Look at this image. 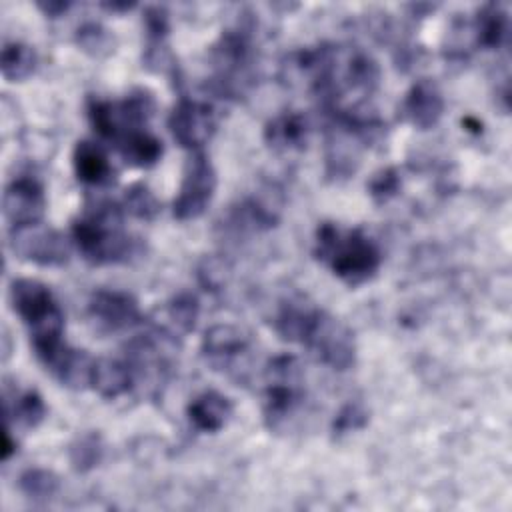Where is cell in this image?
<instances>
[{"label": "cell", "mask_w": 512, "mask_h": 512, "mask_svg": "<svg viewBox=\"0 0 512 512\" xmlns=\"http://www.w3.org/2000/svg\"><path fill=\"white\" fill-rule=\"evenodd\" d=\"M2 206L10 228L38 224L46 210L44 188L32 176H18L4 188Z\"/></svg>", "instance_id": "cell-13"}, {"label": "cell", "mask_w": 512, "mask_h": 512, "mask_svg": "<svg viewBox=\"0 0 512 512\" xmlns=\"http://www.w3.org/2000/svg\"><path fill=\"white\" fill-rule=\"evenodd\" d=\"M280 202L274 194L256 192L230 206L224 224L232 234H258L274 228L280 220Z\"/></svg>", "instance_id": "cell-14"}, {"label": "cell", "mask_w": 512, "mask_h": 512, "mask_svg": "<svg viewBox=\"0 0 512 512\" xmlns=\"http://www.w3.org/2000/svg\"><path fill=\"white\" fill-rule=\"evenodd\" d=\"M88 316L104 332H122L142 322L138 300L122 290H96L88 300Z\"/></svg>", "instance_id": "cell-11"}, {"label": "cell", "mask_w": 512, "mask_h": 512, "mask_svg": "<svg viewBox=\"0 0 512 512\" xmlns=\"http://www.w3.org/2000/svg\"><path fill=\"white\" fill-rule=\"evenodd\" d=\"M164 314H166V324H162L164 330H168L174 336L188 334L196 326V320L200 314V302L194 294L180 292L166 304Z\"/></svg>", "instance_id": "cell-25"}, {"label": "cell", "mask_w": 512, "mask_h": 512, "mask_svg": "<svg viewBox=\"0 0 512 512\" xmlns=\"http://www.w3.org/2000/svg\"><path fill=\"white\" fill-rule=\"evenodd\" d=\"M218 186L216 170L204 152H194L186 162L178 194L172 204V214L180 222L200 218L210 206Z\"/></svg>", "instance_id": "cell-8"}, {"label": "cell", "mask_w": 512, "mask_h": 512, "mask_svg": "<svg viewBox=\"0 0 512 512\" xmlns=\"http://www.w3.org/2000/svg\"><path fill=\"white\" fill-rule=\"evenodd\" d=\"M136 384L134 372L130 364L118 358H98L94 360L92 372H90V386L98 396L106 400H116L132 390Z\"/></svg>", "instance_id": "cell-19"}, {"label": "cell", "mask_w": 512, "mask_h": 512, "mask_svg": "<svg viewBox=\"0 0 512 512\" xmlns=\"http://www.w3.org/2000/svg\"><path fill=\"white\" fill-rule=\"evenodd\" d=\"M122 208L126 214L140 220H152L160 212V204L156 196L142 182H136L130 188H126L122 198Z\"/></svg>", "instance_id": "cell-31"}, {"label": "cell", "mask_w": 512, "mask_h": 512, "mask_svg": "<svg viewBox=\"0 0 512 512\" xmlns=\"http://www.w3.org/2000/svg\"><path fill=\"white\" fill-rule=\"evenodd\" d=\"M36 52L24 42H6L2 48V76L8 82H22L36 70Z\"/></svg>", "instance_id": "cell-26"}, {"label": "cell", "mask_w": 512, "mask_h": 512, "mask_svg": "<svg viewBox=\"0 0 512 512\" xmlns=\"http://www.w3.org/2000/svg\"><path fill=\"white\" fill-rule=\"evenodd\" d=\"M12 430L10 428H6V432H4V444H2V460H8L14 452H16V442L12 440V434H10Z\"/></svg>", "instance_id": "cell-34"}, {"label": "cell", "mask_w": 512, "mask_h": 512, "mask_svg": "<svg viewBox=\"0 0 512 512\" xmlns=\"http://www.w3.org/2000/svg\"><path fill=\"white\" fill-rule=\"evenodd\" d=\"M94 366V358L86 354L84 350L72 348L64 344L60 350H56L46 362L44 368L66 388L80 390L84 386H90V372Z\"/></svg>", "instance_id": "cell-18"}, {"label": "cell", "mask_w": 512, "mask_h": 512, "mask_svg": "<svg viewBox=\"0 0 512 512\" xmlns=\"http://www.w3.org/2000/svg\"><path fill=\"white\" fill-rule=\"evenodd\" d=\"M104 458V440L98 432H86L78 436L68 448L70 466L76 472L94 470Z\"/></svg>", "instance_id": "cell-27"}, {"label": "cell", "mask_w": 512, "mask_h": 512, "mask_svg": "<svg viewBox=\"0 0 512 512\" xmlns=\"http://www.w3.org/2000/svg\"><path fill=\"white\" fill-rule=\"evenodd\" d=\"M104 10H108V12H128V10H132L136 4L134 2H102L100 4Z\"/></svg>", "instance_id": "cell-35"}, {"label": "cell", "mask_w": 512, "mask_h": 512, "mask_svg": "<svg viewBox=\"0 0 512 512\" xmlns=\"http://www.w3.org/2000/svg\"><path fill=\"white\" fill-rule=\"evenodd\" d=\"M368 420H370V412H368L366 404L362 400H348L334 414L332 424H330V432H332V436L340 438V436L362 430L368 424Z\"/></svg>", "instance_id": "cell-30"}, {"label": "cell", "mask_w": 512, "mask_h": 512, "mask_svg": "<svg viewBox=\"0 0 512 512\" xmlns=\"http://www.w3.org/2000/svg\"><path fill=\"white\" fill-rule=\"evenodd\" d=\"M200 348L204 358L216 370L240 374L250 352V342L240 328L232 324H214L204 332Z\"/></svg>", "instance_id": "cell-12"}, {"label": "cell", "mask_w": 512, "mask_h": 512, "mask_svg": "<svg viewBox=\"0 0 512 512\" xmlns=\"http://www.w3.org/2000/svg\"><path fill=\"white\" fill-rule=\"evenodd\" d=\"M154 110V96L140 88L132 90L122 100H90L88 120L94 132L114 146L130 132L146 128Z\"/></svg>", "instance_id": "cell-6"}, {"label": "cell", "mask_w": 512, "mask_h": 512, "mask_svg": "<svg viewBox=\"0 0 512 512\" xmlns=\"http://www.w3.org/2000/svg\"><path fill=\"white\" fill-rule=\"evenodd\" d=\"M400 112L408 124L418 130H430L438 124L444 112V98L436 84L430 80H418L406 92Z\"/></svg>", "instance_id": "cell-15"}, {"label": "cell", "mask_w": 512, "mask_h": 512, "mask_svg": "<svg viewBox=\"0 0 512 512\" xmlns=\"http://www.w3.org/2000/svg\"><path fill=\"white\" fill-rule=\"evenodd\" d=\"M114 148L118 150V154L122 156V160L126 164L136 166V168L154 166L162 158V152H164L162 140L158 136H154L148 128L130 132L120 142H116Z\"/></svg>", "instance_id": "cell-22"}, {"label": "cell", "mask_w": 512, "mask_h": 512, "mask_svg": "<svg viewBox=\"0 0 512 512\" xmlns=\"http://www.w3.org/2000/svg\"><path fill=\"white\" fill-rule=\"evenodd\" d=\"M400 186H402V178H400L398 168L388 166V168L378 170V172L370 178V182H368V194H370V198H372L376 204H386V202H390L394 196H398Z\"/></svg>", "instance_id": "cell-32"}, {"label": "cell", "mask_w": 512, "mask_h": 512, "mask_svg": "<svg viewBox=\"0 0 512 512\" xmlns=\"http://www.w3.org/2000/svg\"><path fill=\"white\" fill-rule=\"evenodd\" d=\"M172 138L186 150H200L216 130L214 110L200 100L180 98L168 116Z\"/></svg>", "instance_id": "cell-10"}, {"label": "cell", "mask_w": 512, "mask_h": 512, "mask_svg": "<svg viewBox=\"0 0 512 512\" xmlns=\"http://www.w3.org/2000/svg\"><path fill=\"white\" fill-rule=\"evenodd\" d=\"M276 334L292 344H302L324 366L344 372L356 362L352 330L304 298L284 300L274 316Z\"/></svg>", "instance_id": "cell-1"}, {"label": "cell", "mask_w": 512, "mask_h": 512, "mask_svg": "<svg viewBox=\"0 0 512 512\" xmlns=\"http://www.w3.org/2000/svg\"><path fill=\"white\" fill-rule=\"evenodd\" d=\"M472 40L478 48L498 50L508 42L510 20L508 10L502 4H484L478 8L474 20L470 22Z\"/></svg>", "instance_id": "cell-20"}, {"label": "cell", "mask_w": 512, "mask_h": 512, "mask_svg": "<svg viewBox=\"0 0 512 512\" xmlns=\"http://www.w3.org/2000/svg\"><path fill=\"white\" fill-rule=\"evenodd\" d=\"M210 64L214 70L212 82L220 94L236 96L250 80L254 46L250 30L244 26L224 30L210 48Z\"/></svg>", "instance_id": "cell-7"}, {"label": "cell", "mask_w": 512, "mask_h": 512, "mask_svg": "<svg viewBox=\"0 0 512 512\" xmlns=\"http://www.w3.org/2000/svg\"><path fill=\"white\" fill-rule=\"evenodd\" d=\"M74 42L82 52H86L94 58L108 56L114 50L112 32L98 22H86V24L78 26V30L74 34Z\"/></svg>", "instance_id": "cell-29"}, {"label": "cell", "mask_w": 512, "mask_h": 512, "mask_svg": "<svg viewBox=\"0 0 512 512\" xmlns=\"http://www.w3.org/2000/svg\"><path fill=\"white\" fill-rule=\"evenodd\" d=\"M308 120L304 114L288 110L274 116L264 128V140L274 152L302 150L308 142Z\"/></svg>", "instance_id": "cell-21"}, {"label": "cell", "mask_w": 512, "mask_h": 512, "mask_svg": "<svg viewBox=\"0 0 512 512\" xmlns=\"http://www.w3.org/2000/svg\"><path fill=\"white\" fill-rule=\"evenodd\" d=\"M312 254L348 286L372 280L382 264V250L374 238L362 228H342L334 222L318 224Z\"/></svg>", "instance_id": "cell-2"}, {"label": "cell", "mask_w": 512, "mask_h": 512, "mask_svg": "<svg viewBox=\"0 0 512 512\" xmlns=\"http://www.w3.org/2000/svg\"><path fill=\"white\" fill-rule=\"evenodd\" d=\"M10 304L28 328L34 354L44 362L64 344V312L50 288L32 278H16L10 284Z\"/></svg>", "instance_id": "cell-4"}, {"label": "cell", "mask_w": 512, "mask_h": 512, "mask_svg": "<svg viewBox=\"0 0 512 512\" xmlns=\"http://www.w3.org/2000/svg\"><path fill=\"white\" fill-rule=\"evenodd\" d=\"M74 174L80 182L88 186H110L116 180V170L106 154V150L92 140L76 142L72 150Z\"/></svg>", "instance_id": "cell-16"}, {"label": "cell", "mask_w": 512, "mask_h": 512, "mask_svg": "<svg viewBox=\"0 0 512 512\" xmlns=\"http://www.w3.org/2000/svg\"><path fill=\"white\" fill-rule=\"evenodd\" d=\"M10 248L20 260L44 268L62 266L70 258L66 236L42 222L10 228Z\"/></svg>", "instance_id": "cell-9"}, {"label": "cell", "mask_w": 512, "mask_h": 512, "mask_svg": "<svg viewBox=\"0 0 512 512\" xmlns=\"http://www.w3.org/2000/svg\"><path fill=\"white\" fill-rule=\"evenodd\" d=\"M144 30H146V64H162L164 62V50H166V38L170 32V18L164 6H146L144 8Z\"/></svg>", "instance_id": "cell-23"}, {"label": "cell", "mask_w": 512, "mask_h": 512, "mask_svg": "<svg viewBox=\"0 0 512 512\" xmlns=\"http://www.w3.org/2000/svg\"><path fill=\"white\" fill-rule=\"evenodd\" d=\"M124 208L100 202L72 222V242L94 266L120 264L136 254L138 242L124 230Z\"/></svg>", "instance_id": "cell-3"}, {"label": "cell", "mask_w": 512, "mask_h": 512, "mask_svg": "<svg viewBox=\"0 0 512 512\" xmlns=\"http://www.w3.org/2000/svg\"><path fill=\"white\" fill-rule=\"evenodd\" d=\"M232 402L216 390H204L194 396L186 406V418L198 432L214 434L222 430L232 416Z\"/></svg>", "instance_id": "cell-17"}, {"label": "cell", "mask_w": 512, "mask_h": 512, "mask_svg": "<svg viewBox=\"0 0 512 512\" xmlns=\"http://www.w3.org/2000/svg\"><path fill=\"white\" fill-rule=\"evenodd\" d=\"M38 10L44 14V16H50V18H58L62 16L66 10H70L72 2L68 0H44V2H36Z\"/></svg>", "instance_id": "cell-33"}, {"label": "cell", "mask_w": 512, "mask_h": 512, "mask_svg": "<svg viewBox=\"0 0 512 512\" xmlns=\"http://www.w3.org/2000/svg\"><path fill=\"white\" fill-rule=\"evenodd\" d=\"M6 416L8 424L36 428L46 418V404L36 390H18L12 398H6Z\"/></svg>", "instance_id": "cell-24"}, {"label": "cell", "mask_w": 512, "mask_h": 512, "mask_svg": "<svg viewBox=\"0 0 512 512\" xmlns=\"http://www.w3.org/2000/svg\"><path fill=\"white\" fill-rule=\"evenodd\" d=\"M304 402L302 368L290 354L274 356L266 366V384L262 396L264 424L278 432L298 412Z\"/></svg>", "instance_id": "cell-5"}, {"label": "cell", "mask_w": 512, "mask_h": 512, "mask_svg": "<svg viewBox=\"0 0 512 512\" xmlns=\"http://www.w3.org/2000/svg\"><path fill=\"white\" fill-rule=\"evenodd\" d=\"M18 488L30 500L44 502L58 494L60 490V476L46 468H28L18 478Z\"/></svg>", "instance_id": "cell-28"}]
</instances>
